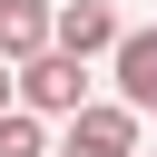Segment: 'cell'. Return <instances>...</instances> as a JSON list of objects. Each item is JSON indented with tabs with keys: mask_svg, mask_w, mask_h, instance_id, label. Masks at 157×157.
I'll use <instances>...</instances> for the list:
<instances>
[{
	"mask_svg": "<svg viewBox=\"0 0 157 157\" xmlns=\"http://www.w3.org/2000/svg\"><path fill=\"white\" fill-rule=\"evenodd\" d=\"M20 108H29V118H78V108H88V69L59 59V49H39V59L20 69Z\"/></svg>",
	"mask_w": 157,
	"mask_h": 157,
	"instance_id": "cell-1",
	"label": "cell"
},
{
	"mask_svg": "<svg viewBox=\"0 0 157 157\" xmlns=\"http://www.w3.org/2000/svg\"><path fill=\"white\" fill-rule=\"evenodd\" d=\"M108 69H118V108L147 118V108H157V29H118Z\"/></svg>",
	"mask_w": 157,
	"mask_h": 157,
	"instance_id": "cell-4",
	"label": "cell"
},
{
	"mask_svg": "<svg viewBox=\"0 0 157 157\" xmlns=\"http://www.w3.org/2000/svg\"><path fill=\"white\" fill-rule=\"evenodd\" d=\"M0 157H49V137H39V118H29V108H10V118H0Z\"/></svg>",
	"mask_w": 157,
	"mask_h": 157,
	"instance_id": "cell-6",
	"label": "cell"
},
{
	"mask_svg": "<svg viewBox=\"0 0 157 157\" xmlns=\"http://www.w3.org/2000/svg\"><path fill=\"white\" fill-rule=\"evenodd\" d=\"M10 108H20V69H0V118H10Z\"/></svg>",
	"mask_w": 157,
	"mask_h": 157,
	"instance_id": "cell-7",
	"label": "cell"
},
{
	"mask_svg": "<svg viewBox=\"0 0 157 157\" xmlns=\"http://www.w3.org/2000/svg\"><path fill=\"white\" fill-rule=\"evenodd\" d=\"M49 10L59 0H0V69H29L49 49Z\"/></svg>",
	"mask_w": 157,
	"mask_h": 157,
	"instance_id": "cell-5",
	"label": "cell"
},
{
	"mask_svg": "<svg viewBox=\"0 0 157 157\" xmlns=\"http://www.w3.org/2000/svg\"><path fill=\"white\" fill-rule=\"evenodd\" d=\"M59 157H137V118H128L118 98H108V108L88 98V108L69 118V147H59Z\"/></svg>",
	"mask_w": 157,
	"mask_h": 157,
	"instance_id": "cell-3",
	"label": "cell"
},
{
	"mask_svg": "<svg viewBox=\"0 0 157 157\" xmlns=\"http://www.w3.org/2000/svg\"><path fill=\"white\" fill-rule=\"evenodd\" d=\"M49 49L78 59V69L108 59V49H118V10H108V0H59V10H49Z\"/></svg>",
	"mask_w": 157,
	"mask_h": 157,
	"instance_id": "cell-2",
	"label": "cell"
}]
</instances>
